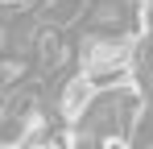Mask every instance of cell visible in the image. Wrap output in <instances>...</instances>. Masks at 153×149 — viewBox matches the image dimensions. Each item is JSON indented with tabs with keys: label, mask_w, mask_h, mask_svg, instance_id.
<instances>
[{
	"label": "cell",
	"mask_w": 153,
	"mask_h": 149,
	"mask_svg": "<svg viewBox=\"0 0 153 149\" xmlns=\"http://www.w3.org/2000/svg\"><path fill=\"white\" fill-rule=\"evenodd\" d=\"M95 99H100L95 83L79 71L75 79H66V83H62V91H58V116H62L66 124H75V120H83V116L95 108Z\"/></svg>",
	"instance_id": "cell-1"
},
{
	"label": "cell",
	"mask_w": 153,
	"mask_h": 149,
	"mask_svg": "<svg viewBox=\"0 0 153 149\" xmlns=\"http://www.w3.org/2000/svg\"><path fill=\"white\" fill-rule=\"evenodd\" d=\"M87 13V0H46L42 4V21L46 25H71V21H79Z\"/></svg>",
	"instance_id": "cell-2"
},
{
	"label": "cell",
	"mask_w": 153,
	"mask_h": 149,
	"mask_svg": "<svg viewBox=\"0 0 153 149\" xmlns=\"http://www.w3.org/2000/svg\"><path fill=\"white\" fill-rule=\"evenodd\" d=\"M21 74H25V62H21L17 54H8V58H4V71H0V83H4V95H8V91H17Z\"/></svg>",
	"instance_id": "cell-3"
},
{
	"label": "cell",
	"mask_w": 153,
	"mask_h": 149,
	"mask_svg": "<svg viewBox=\"0 0 153 149\" xmlns=\"http://www.w3.org/2000/svg\"><path fill=\"white\" fill-rule=\"evenodd\" d=\"M100 149H132V141H128V137H103Z\"/></svg>",
	"instance_id": "cell-4"
},
{
	"label": "cell",
	"mask_w": 153,
	"mask_h": 149,
	"mask_svg": "<svg viewBox=\"0 0 153 149\" xmlns=\"http://www.w3.org/2000/svg\"><path fill=\"white\" fill-rule=\"evenodd\" d=\"M33 149H62L58 141H42V145H33Z\"/></svg>",
	"instance_id": "cell-5"
}]
</instances>
